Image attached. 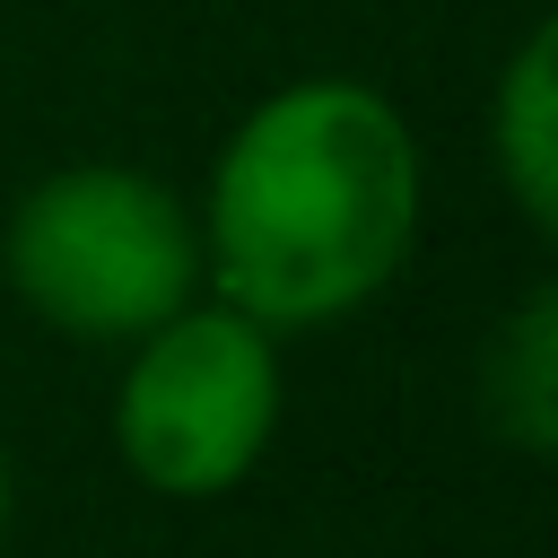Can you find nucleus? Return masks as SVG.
<instances>
[{"label": "nucleus", "instance_id": "nucleus-1", "mask_svg": "<svg viewBox=\"0 0 558 558\" xmlns=\"http://www.w3.org/2000/svg\"><path fill=\"white\" fill-rule=\"evenodd\" d=\"M418 131L366 78H288L218 148L201 279L262 331H323L392 288L418 244Z\"/></svg>", "mask_w": 558, "mask_h": 558}, {"label": "nucleus", "instance_id": "nucleus-2", "mask_svg": "<svg viewBox=\"0 0 558 558\" xmlns=\"http://www.w3.org/2000/svg\"><path fill=\"white\" fill-rule=\"evenodd\" d=\"M0 270L35 323L70 340H140L192 305L201 227L140 166H61L9 209Z\"/></svg>", "mask_w": 558, "mask_h": 558}, {"label": "nucleus", "instance_id": "nucleus-3", "mask_svg": "<svg viewBox=\"0 0 558 558\" xmlns=\"http://www.w3.org/2000/svg\"><path fill=\"white\" fill-rule=\"evenodd\" d=\"M279 427V331L235 305H174L131 340L113 384V453L157 497L235 488Z\"/></svg>", "mask_w": 558, "mask_h": 558}, {"label": "nucleus", "instance_id": "nucleus-4", "mask_svg": "<svg viewBox=\"0 0 558 558\" xmlns=\"http://www.w3.org/2000/svg\"><path fill=\"white\" fill-rule=\"evenodd\" d=\"M488 157L497 183L514 192L523 227H558V26H532L488 96Z\"/></svg>", "mask_w": 558, "mask_h": 558}, {"label": "nucleus", "instance_id": "nucleus-5", "mask_svg": "<svg viewBox=\"0 0 558 558\" xmlns=\"http://www.w3.org/2000/svg\"><path fill=\"white\" fill-rule=\"evenodd\" d=\"M480 410L514 453H558V288H523L480 357Z\"/></svg>", "mask_w": 558, "mask_h": 558}, {"label": "nucleus", "instance_id": "nucleus-6", "mask_svg": "<svg viewBox=\"0 0 558 558\" xmlns=\"http://www.w3.org/2000/svg\"><path fill=\"white\" fill-rule=\"evenodd\" d=\"M0 532H9V453H0Z\"/></svg>", "mask_w": 558, "mask_h": 558}]
</instances>
